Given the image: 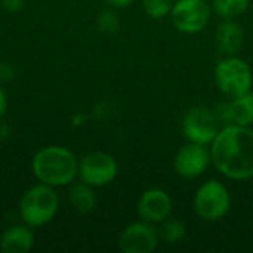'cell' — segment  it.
<instances>
[{"label": "cell", "mask_w": 253, "mask_h": 253, "mask_svg": "<svg viewBox=\"0 0 253 253\" xmlns=\"http://www.w3.org/2000/svg\"><path fill=\"white\" fill-rule=\"evenodd\" d=\"M212 165L231 181L253 178V129L240 125H225L209 145Z\"/></svg>", "instance_id": "obj_1"}, {"label": "cell", "mask_w": 253, "mask_h": 253, "mask_svg": "<svg viewBox=\"0 0 253 253\" xmlns=\"http://www.w3.org/2000/svg\"><path fill=\"white\" fill-rule=\"evenodd\" d=\"M31 170L42 184L53 188L67 187L79 175V159L62 145H46L34 154Z\"/></svg>", "instance_id": "obj_2"}, {"label": "cell", "mask_w": 253, "mask_h": 253, "mask_svg": "<svg viewBox=\"0 0 253 253\" xmlns=\"http://www.w3.org/2000/svg\"><path fill=\"white\" fill-rule=\"evenodd\" d=\"M59 211V197L53 187L39 182L28 188L18 205V212L22 222L36 227H43L53 221Z\"/></svg>", "instance_id": "obj_3"}, {"label": "cell", "mask_w": 253, "mask_h": 253, "mask_svg": "<svg viewBox=\"0 0 253 253\" xmlns=\"http://www.w3.org/2000/svg\"><path fill=\"white\" fill-rule=\"evenodd\" d=\"M213 79L216 87L228 99L245 95L253 87L252 67L239 55L225 56L218 61L213 71Z\"/></svg>", "instance_id": "obj_4"}, {"label": "cell", "mask_w": 253, "mask_h": 253, "mask_svg": "<svg viewBox=\"0 0 253 253\" xmlns=\"http://www.w3.org/2000/svg\"><path fill=\"white\" fill-rule=\"evenodd\" d=\"M193 208L203 221L218 222L224 219L231 209V194L222 182L209 179L196 190Z\"/></svg>", "instance_id": "obj_5"}, {"label": "cell", "mask_w": 253, "mask_h": 253, "mask_svg": "<svg viewBox=\"0 0 253 253\" xmlns=\"http://www.w3.org/2000/svg\"><path fill=\"white\" fill-rule=\"evenodd\" d=\"M212 13V4L208 0H175L169 16L179 33L193 36L208 27Z\"/></svg>", "instance_id": "obj_6"}, {"label": "cell", "mask_w": 253, "mask_h": 253, "mask_svg": "<svg viewBox=\"0 0 253 253\" xmlns=\"http://www.w3.org/2000/svg\"><path fill=\"white\" fill-rule=\"evenodd\" d=\"M221 127L213 108L205 105L188 108L181 122V130L185 139L203 145H211Z\"/></svg>", "instance_id": "obj_7"}, {"label": "cell", "mask_w": 253, "mask_h": 253, "mask_svg": "<svg viewBox=\"0 0 253 253\" xmlns=\"http://www.w3.org/2000/svg\"><path fill=\"white\" fill-rule=\"evenodd\" d=\"M119 173L116 159L104 151H92L79 160V179L93 188L111 184Z\"/></svg>", "instance_id": "obj_8"}, {"label": "cell", "mask_w": 253, "mask_h": 253, "mask_svg": "<svg viewBox=\"0 0 253 253\" xmlns=\"http://www.w3.org/2000/svg\"><path fill=\"white\" fill-rule=\"evenodd\" d=\"M211 165V150L203 144L187 142L176 151L173 157V170L184 179L202 176Z\"/></svg>", "instance_id": "obj_9"}, {"label": "cell", "mask_w": 253, "mask_h": 253, "mask_svg": "<svg viewBox=\"0 0 253 253\" xmlns=\"http://www.w3.org/2000/svg\"><path fill=\"white\" fill-rule=\"evenodd\" d=\"M159 231L154 224L136 221L129 224L119 237V249L123 253H153L159 245Z\"/></svg>", "instance_id": "obj_10"}, {"label": "cell", "mask_w": 253, "mask_h": 253, "mask_svg": "<svg viewBox=\"0 0 253 253\" xmlns=\"http://www.w3.org/2000/svg\"><path fill=\"white\" fill-rule=\"evenodd\" d=\"M173 211V202L169 193L163 188L145 190L136 205L138 216L150 224H162L170 218Z\"/></svg>", "instance_id": "obj_11"}, {"label": "cell", "mask_w": 253, "mask_h": 253, "mask_svg": "<svg viewBox=\"0 0 253 253\" xmlns=\"http://www.w3.org/2000/svg\"><path fill=\"white\" fill-rule=\"evenodd\" d=\"M246 33L237 19H222L215 30L216 47L225 55H239L245 46Z\"/></svg>", "instance_id": "obj_12"}, {"label": "cell", "mask_w": 253, "mask_h": 253, "mask_svg": "<svg viewBox=\"0 0 253 253\" xmlns=\"http://www.w3.org/2000/svg\"><path fill=\"white\" fill-rule=\"evenodd\" d=\"M36 234L28 224H15L6 228L0 237V251L3 253H27L34 246Z\"/></svg>", "instance_id": "obj_13"}, {"label": "cell", "mask_w": 253, "mask_h": 253, "mask_svg": "<svg viewBox=\"0 0 253 253\" xmlns=\"http://www.w3.org/2000/svg\"><path fill=\"white\" fill-rule=\"evenodd\" d=\"M68 202L77 213H80V215L90 213L96 206V196H95L93 187H90L82 181L79 184H74L70 188Z\"/></svg>", "instance_id": "obj_14"}, {"label": "cell", "mask_w": 253, "mask_h": 253, "mask_svg": "<svg viewBox=\"0 0 253 253\" xmlns=\"http://www.w3.org/2000/svg\"><path fill=\"white\" fill-rule=\"evenodd\" d=\"M230 102V114H231V123L240 125V126H253V90L240 95L237 98H233Z\"/></svg>", "instance_id": "obj_15"}, {"label": "cell", "mask_w": 253, "mask_h": 253, "mask_svg": "<svg viewBox=\"0 0 253 253\" xmlns=\"http://www.w3.org/2000/svg\"><path fill=\"white\" fill-rule=\"evenodd\" d=\"M212 10L222 19H237L248 12L251 0H212Z\"/></svg>", "instance_id": "obj_16"}, {"label": "cell", "mask_w": 253, "mask_h": 253, "mask_svg": "<svg viewBox=\"0 0 253 253\" xmlns=\"http://www.w3.org/2000/svg\"><path fill=\"white\" fill-rule=\"evenodd\" d=\"M160 225L162 227L159 230V237H160V240H163L168 245H178L187 236V227L179 219L168 218Z\"/></svg>", "instance_id": "obj_17"}, {"label": "cell", "mask_w": 253, "mask_h": 253, "mask_svg": "<svg viewBox=\"0 0 253 253\" xmlns=\"http://www.w3.org/2000/svg\"><path fill=\"white\" fill-rule=\"evenodd\" d=\"M175 0H142V7L151 19H163L170 15Z\"/></svg>", "instance_id": "obj_18"}, {"label": "cell", "mask_w": 253, "mask_h": 253, "mask_svg": "<svg viewBox=\"0 0 253 253\" xmlns=\"http://www.w3.org/2000/svg\"><path fill=\"white\" fill-rule=\"evenodd\" d=\"M120 27L119 16L114 10L111 9H104L98 13L96 18V28L102 34H114Z\"/></svg>", "instance_id": "obj_19"}, {"label": "cell", "mask_w": 253, "mask_h": 253, "mask_svg": "<svg viewBox=\"0 0 253 253\" xmlns=\"http://www.w3.org/2000/svg\"><path fill=\"white\" fill-rule=\"evenodd\" d=\"M213 111L221 123V126L231 125V114H230V102H219L218 105L213 107Z\"/></svg>", "instance_id": "obj_20"}, {"label": "cell", "mask_w": 253, "mask_h": 253, "mask_svg": "<svg viewBox=\"0 0 253 253\" xmlns=\"http://www.w3.org/2000/svg\"><path fill=\"white\" fill-rule=\"evenodd\" d=\"M0 3L6 12L13 13V12H19L24 7L25 0H0Z\"/></svg>", "instance_id": "obj_21"}, {"label": "cell", "mask_w": 253, "mask_h": 253, "mask_svg": "<svg viewBox=\"0 0 253 253\" xmlns=\"http://www.w3.org/2000/svg\"><path fill=\"white\" fill-rule=\"evenodd\" d=\"M6 111H7V95H6V92L0 87V120L4 117Z\"/></svg>", "instance_id": "obj_22"}, {"label": "cell", "mask_w": 253, "mask_h": 253, "mask_svg": "<svg viewBox=\"0 0 253 253\" xmlns=\"http://www.w3.org/2000/svg\"><path fill=\"white\" fill-rule=\"evenodd\" d=\"M111 7H116V9H123V7H127L130 6L135 0H105Z\"/></svg>", "instance_id": "obj_23"}, {"label": "cell", "mask_w": 253, "mask_h": 253, "mask_svg": "<svg viewBox=\"0 0 253 253\" xmlns=\"http://www.w3.org/2000/svg\"><path fill=\"white\" fill-rule=\"evenodd\" d=\"M3 76H7V79H12V68L7 67L6 64H0V79H3Z\"/></svg>", "instance_id": "obj_24"}]
</instances>
